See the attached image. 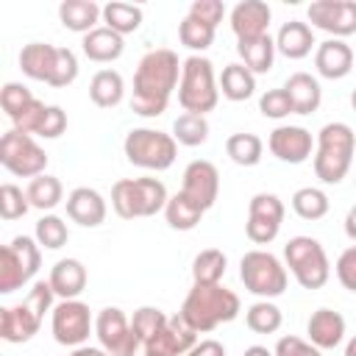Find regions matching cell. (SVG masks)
I'll use <instances>...</instances> for the list:
<instances>
[{"label": "cell", "instance_id": "ab89813d", "mask_svg": "<svg viewBox=\"0 0 356 356\" xmlns=\"http://www.w3.org/2000/svg\"><path fill=\"white\" fill-rule=\"evenodd\" d=\"M214 31L217 28H211V25H206V22H200V19H195V17L186 14L181 19V25H178V39L195 56H203V50H209L211 42H214Z\"/></svg>", "mask_w": 356, "mask_h": 356}, {"label": "cell", "instance_id": "ffe728a7", "mask_svg": "<svg viewBox=\"0 0 356 356\" xmlns=\"http://www.w3.org/2000/svg\"><path fill=\"white\" fill-rule=\"evenodd\" d=\"M64 203H67V217L72 222H78L81 228H97V225H103L106 211H108L103 195L97 189H92V186H75L67 195Z\"/></svg>", "mask_w": 356, "mask_h": 356}, {"label": "cell", "instance_id": "816d5d0a", "mask_svg": "<svg viewBox=\"0 0 356 356\" xmlns=\"http://www.w3.org/2000/svg\"><path fill=\"white\" fill-rule=\"evenodd\" d=\"M64 131H67V111L61 106H47L44 120H42L36 136H42V139H58Z\"/></svg>", "mask_w": 356, "mask_h": 356}, {"label": "cell", "instance_id": "4fadbf2b", "mask_svg": "<svg viewBox=\"0 0 356 356\" xmlns=\"http://www.w3.org/2000/svg\"><path fill=\"white\" fill-rule=\"evenodd\" d=\"M53 339L67 348H81L95 331V317L83 300H61L50 312Z\"/></svg>", "mask_w": 356, "mask_h": 356}, {"label": "cell", "instance_id": "7402d4cb", "mask_svg": "<svg viewBox=\"0 0 356 356\" xmlns=\"http://www.w3.org/2000/svg\"><path fill=\"white\" fill-rule=\"evenodd\" d=\"M306 334H309V342L320 350H331L337 345H342L345 339V317L334 309H317L312 312L309 323H306Z\"/></svg>", "mask_w": 356, "mask_h": 356}, {"label": "cell", "instance_id": "c3c4849f", "mask_svg": "<svg viewBox=\"0 0 356 356\" xmlns=\"http://www.w3.org/2000/svg\"><path fill=\"white\" fill-rule=\"evenodd\" d=\"M334 273H337V281L348 289V292H356V245L345 248L334 264Z\"/></svg>", "mask_w": 356, "mask_h": 356}, {"label": "cell", "instance_id": "f5cc1de1", "mask_svg": "<svg viewBox=\"0 0 356 356\" xmlns=\"http://www.w3.org/2000/svg\"><path fill=\"white\" fill-rule=\"evenodd\" d=\"M186 356H225V348L217 339H200V342H195V348Z\"/></svg>", "mask_w": 356, "mask_h": 356}, {"label": "cell", "instance_id": "836d02e7", "mask_svg": "<svg viewBox=\"0 0 356 356\" xmlns=\"http://www.w3.org/2000/svg\"><path fill=\"white\" fill-rule=\"evenodd\" d=\"M225 267H228V256L217 248H206L192 259V281L203 286L220 284L225 275Z\"/></svg>", "mask_w": 356, "mask_h": 356}, {"label": "cell", "instance_id": "91938a15", "mask_svg": "<svg viewBox=\"0 0 356 356\" xmlns=\"http://www.w3.org/2000/svg\"><path fill=\"white\" fill-rule=\"evenodd\" d=\"M142 356H156V353H145V350H142Z\"/></svg>", "mask_w": 356, "mask_h": 356}, {"label": "cell", "instance_id": "d6a6232c", "mask_svg": "<svg viewBox=\"0 0 356 356\" xmlns=\"http://www.w3.org/2000/svg\"><path fill=\"white\" fill-rule=\"evenodd\" d=\"M203 214L206 211L197 203H192L186 195H181V192L170 195V200L164 206V220H167V225L172 231H192L203 220Z\"/></svg>", "mask_w": 356, "mask_h": 356}, {"label": "cell", "instance_id": "4dcf8cb0", "mask_svg": "<svg viewBox=\"0 0 356 356\" xmlns=\"http://www.w3.org/2000/svg\"><path fill=\"white\" fill-rule=\"evenodd\" d=\"M220 92H222L225 100L242 103V100L253 97V92H256V75L242 61L225 64L222 67V75H220Z\"/></svg>", "mask_w": 356, "mask_h": 356}, {"label": "cell", "instance_id": "603a6c76", "mask_svg": "<svg viewBox=\"0 0 356 356\" xmlns=\"http://www.w3.org/2000/svg\"><path fill=\"white\" fill-rule=\"evenodd\" d=\"M314 44H317V42H314V31H312V25L303 22V19H289V22H284V25L278 28V33H275V50H278L281 56L292 58V61L306 58Z\"/></svg>", "mask_w": 356, "mask_h": 356}, {"label": "cell", "instance_id": "f1b7e54d", "mask_svg": "<svg viewBox=\"0 0 356 356\" xmlns=\"http://www.w3.org/2000/svg\"><path fill=\"white\" fill-rule=\"evenodd\" d=\"M236 53L242 58V64L253 72V75H264L273 70L275 64V39L267 33V36H259V39H248V42H236Z\"/></svg>", "mask_w": 356, "mask_h": 356}, {"label": "cell", "instance_id": "9c48e42d", "mask_svg": "<svg viewBox=\"0 0 356 356\" xmlns=\"http://www.w3.org/2000/svg\"><path fill=\"white\" fill-rule=\"evenodd\" d=\"M239 278L245 289L261 300H273L284 295L289 284L286 264H281V259L270 250H248L239 259Z\"/></svg>", "mask_w": 356, "mask_h": 356}, {"label": "cell", "instance_id": "e575fe53", "mask_svg": "<svg viewBox=\"0 0 356 356\" xmlns=\"http://www.w3.org/2000/svg\"><path fill=\"white\" fill-rule=\"evenodd\" d=\"M225 153L234 164L239 167H256L261 161V153H264V142L256 136V134H248V131H239V134H231L225 139Z\"/></svg>", "mask_w": 356, "mask_h": 356}, {"label": "cell", "instance_id": "8d00e7d4", "mask_svg": "<svg viewBox=\"0 0 356 356\" xmlns=\"http://www.w3.org/2000/svg\"><path fill=\"white\" fill-rule=\"evenodd\" d=\"M331 209V200L328 195L320 189V186H300L295 195H292V211L300 217V220H323Z\"/></svg>", "mask_w": 356, "mask_h": 356}, {"label": "cell", "instance_id": "9f6ffc18", "mask_svg": "<svg viewBox=\"0 0 356 356\" xmlns=\"http://www.w3.org/2000/svg\"><path fill=\"white\" fill-rule=\"evenodd\" d=\"M245 356H275V353L267 350L264 345H250V348H245Z\"/></svg>", "mask_w": 356, "mask_h": 356}, {"label": "cell", "instance_id": "f35d334b", "mask_svg": "<svg viewBox=\"0 0 356 356\" xmlns=\"http://www.w3.org/2000/svg\"><path fill=\"white\" fill-rule=\"evenodd\" d=\"M172 136L184 147H197L209 139V120L200 114H178L172 122Z\"/></svg>", "mask_w": 356, "mask_h": 356}, {"label": "cell", "instance_id": "7dc6e473", "mask_svg": "<svg viewBox=\"0 0 356 356\" xmlns=\"http://www.w3.org/2000/svg\"><path fill=\"white\" fill-rule=\"evenodd\" d=\"M44 111H47V106L36 97L25 111H19V114L11 120V128H14V131H19V134H31V136H33V134L39 131L42 120H44Z\"/></svg>", "mask_w": 356, "mask_h": 356}, {"label": "cell", "instance_id": "7bdbcfd3", "mask_svg": "<svg viewBox=\"0 0 356 356\" xmlns=\"http://www.w3.org/2000/svg\"><path fill=\"white\" fill-rule=\"evenodd\" d=\"M33 100H36L33 92H31L28 86L17 83V81L3 83V89H0V106H3V111L8 114V120H14L19 111H25Z\"/></svg>", "mask_w": 356, "mask_h": 356}, {"label": "cell", "instance_id": "6f0895ef", "mask_svg": "<svg viewBox=\"0 0 356 356\" xmlns=\"http://www.w3.org/2000/svg\"><path fill=\"white\" fill-rule=\"evenodd\" d=\"M345 356H356V337L348 339V345H345Z\"/></svg>", "mask_w": 356, "mask_h": 356}, {"label": "cell", "instance_id": "8992f818", "mask_svg": "<svg viewBox=\"0 0 356 356\" xmlns=\"http://www.w3.org/2000/svg\"><path fill=\"white\" fill-rule=\"evenodd\" d=\"M170 195L159 178H120L111 186V209L122 220L153 217L164 211Z\"/></svg>", "mask_w": 356, "mask_h": 356}, {"label": "cell", "instance_id": "7c38bea8", "mask_svg": "<svg viewBox=\"0 0 356 356\" xmlns=\"http://www.w3.org/2000/svg\"><path fill=\"white\" fill-rule=\"evenodd\" d=\"M95 337L108 356H136V350L142 348L139 337L131 328V320L125 317L120 306H106L97 312Z\"/></svg>", "mask_w": 356, "mask_h": 356}, {"label": "cell", "instance_id": "ee69618b", "mask_svg": "<svg viewBox=\"0 0 356 356\" xmlns=\"http://www.w3.org/2000/svg\"><path fill=\"white\" fill-rule=\"evenodd\" d=\"M31 209L28 195L17 184H3L0 186V217L3 220H19Z\"/></svg>", "mask_w": 356, "mask_h": 356}, {"label": "cell", "instance_id": "52a82bcc", "mask_svg": "<svg viewBox=\"0 0 356 356\" xmlns=\"http://www.w3.org/2000/svg\"><path fill=\"white\" fill-rule=\"evenodd\" d=\"M125 159L139 170L164 172L172 167L178 156V142L172 134L156 131V128H131L122 142Z\"/></svg>", "mask_w": 356, "mask_h": 356}, {"label": "cell", "instance_id": "60d3db41", "mask_svg": "<svg viewBox=\"0 0 356 356\" xmlns=\"http://www.w3.org/2000/svg\"><path fill=\"white\" fill-rule=\"evenodd\" d=\"M33 239H36L42 248H47V250H58V248L67 245L70 228H67V222H64L58 214H42V217L36 220Z\"/></svg>", "mask_w": 356, "mask_h": 356}, {"label": "cell", "instance_id": "d4e9b609", "mask_svg": "<svg viewBox=\"0 0 356 356\" xmlns=\"http://www.w3.org/2000/svg\"><path fill=\"white\" fill-rule=\"evenodd\" d=\"M284 89L289 95V103H292L295 114H314L320 108V103H323L320 81L312 72H292L286 78Z\"/></svg>", "mask_w": 356, "mask_h": 356}, {"label": "cell", "instance_id": "277c9868", "mask_svg": "<svg viewBox=\"0 0 356 356\" xmlns=\"http://www.w3.org/2000/svg\"><path fill=\"white\" fill-rule=\"evenodd\" d=\"M53 298L56 292L50 281H36L25 295V300H19L17 306L0 309V337L11 345L28 342L39 331L44 312H53Z\"/></svg>", "mask_w": 356, "mask_h": 356}, {"label": "cell", "instance_id": "db71d44e", "mask_svg": "<svg viewBox=\"0 0 356 356\" xmlns=\"http://www.w3.org/2000/svg\"><path fill=\"white\" fill-rule=\"evenodd\" d=\"M345 234H348V239L356 242V206H350L345 214Z\"/></svg>", "mask_w": 356, "mask_h": 356}, {"label": "cell", "instance_id": "2e32d148", "mask_svg": "<svg viewBox=\"0 0 356 356\" xmlns=\"http://www.w3.org/2000/svg\"><path fill=\"white\" fill-rule=\"evenodd\" d=\"M181 195H186L192 203H197L203 211H209L217 203L220 195V172L211 161L206 159H195L186 164L184 178H181Z\"/></svg>", "mask_w": 356, "mask_h": 356}, {"label": "cell", "instance_id": "ac0fdd59", "mask_svg": "<svg viewBox=\"0 0 356 356\" xmlns=\"http://www.w3.org/2000/svg\"><path fill=\"white\" fill-rule=\"evenodd\" d=\"M195 342H197V331L181 314H175L142 350L156 356H186L195 348Z\"/></svg>", "mask_w": 356, "mask_h": 356}, {"label": "cell", "instance_id": "681fc988", "mask_svg": "<svg viewBox=\"0 0 356 356\" xmlns=\"http://www.w3.org/2000/svg\"><path fill=\"white\" fill-rule=\"evenodd\" d=\"M273 353H275V356H323L320 348H314L309 339H300V337H295V334L281 337V339L275 342V350H273Z\"/></svg>", "mask_w": 356, "mask_h": 356}, {"label": "cell", "instance_id": "5b68a950", "mask_svg": "<svg viewBox=\"0 0 356 356\" xmlns=\"http://www.w3.org/2000/svg\"><path fill=\"white\" fill-rule=\"evenodd\" d=\"M220 100V81L214 78V64L206 56H186L181 64V83H178V103L186 114L206 117L214 111Z\"/></svg>", "mask_w": 356, "mask_h": 356}, {"label": "cell", "instance_id": "e0dca14e", "mask_svg": "<svg viewBox=\"0 0 356 356\" xmlns=\"http://www.w3.org/2000/svg\"><path fill=\"white\" fill-rule=\"evenodd\" d=\"M267 147L284 164H303L314 150V136L303 125H278L270 131Z\"/></svg>", "mask_w": 356, "mask_h": 356}, {"label": "cell", "instance_id": "44dd1931", "mask_svg": "<svg viewBox=\"0 0 356 356\" xmlns=\"http://www.w3.org/2000/svg\"><path fill=\"white\" fill-rule=\"evenodd\" d=\"M314 70L328 81H339L353 70V50L342 39H325L314 50Z\"/></svg>", "mask_w": 356, "mask_h": 356}, {"label": "cell", "instance_id": "f907efd6", "mask_svg": "<svg viewBox=\"0 0 356 356\" xmlns=\"http://www.w3.org/2000/svg\"><path fill=\"white\" fill-rule=\"evenodd\" d=\"M186 14L200 19V22H206V25H211V28H217L222 22V17H225V6L220 0H195Z\"/></svg>", "mask_w": 356, "mask_h": 356}, {"label": "cell", "instance_id": "5bb4252c", "mask_svg": "<svg viewBox=\"0 0 356 356\" xmlns=\"http://www.w3.org/2000/svg\"><path fill=\"white\" fill-rule=\"evenodd\" d=\"M284 203L278 195L273 192H256L248 203V222H245V234L253 245H270L281 225H284Z\"/></svg>", "mask_w": 356, "mask_h": 356}, {"label": "cell", "instance_id": "b9f144b4", "mask_svg": "<svg viewBox=\"0 0 356 356\" xmlns=\"http://www.w3.org/2000/svg\"><path fill=\"white\" fill-rule=\"evenodd\" d=\"M167 314L161 312V309H156V306H142V309H136L134 312V317H131V328H134V334L139 337V342H142V348L167 325Z\"/></svg>", "mask_w": 356, "mask_h": 356}, {"label": "cell", "instance_id": "680465c9", "mask_svg": "<svg viewBox=\"0 0 356 356\" xmlns=\"http://www.w3.org/2000/svg\"><path fill=\"white\" fill-rule=\"evenodd\" d=\"M350 106H353V111H356V89L350 92Z\"/></svg>", "mask_w": 356, "mask_h": 356}, {"label": "cell", "instance_id": "9a60e30c", "mask_svg": "<svg viewBox=\"0 0 356 356\" xmlns=\"http://www.w3.org/2000/svg\"><path fill=\"white\" fill-rule=\"evenodd\" d=\"M312 28L325 31L331 39L356 33V0H314L306 8Z\"/></svg>", "mask_w": 356, "mask_h": 356}, {"label": "cell", "instance_id": "484cf974", "mask_svg": "<svg viewBox=\"0 0 356 356\" xmlns=\"http://www.w3.org/2000/svg\"><path fill=\"white\" fill-rule=\"evenodd\" d=\"M56 56H58V47L56 44H47V42H31L19 50V70L33 78V81H44L50 83L53 78V70H56Z\"/></svg>", "mask_w": 356, "mask_h": 356}, {"label": "cell", "instance_id": "1f68e13d", "mask_svg": "<svg viewBox=\"0 0 356 356\" xmlns=\"http://www.w3.org/2000/svg\"><path fill=\"white\" fill-rule=\"evenodd\" d=\"M25 195H28V200H31V209L50 211V209H56V206L64 200V186H61V181H58L56 175L42 172V175H36V178L28 181Z\"/></svg>", "mask_w": 356, "mask_h": 356}, {"label": "cell", "instance_id": "f6af8a7d", "mask_svg": "<svg viewBox=\"0 0 356 356\" xmlns=\"http://www.w3.org/2000/svg\"><path fill=\"white\" fill-rule=\"evenodd\" d=\"M259 111H261L264 117H270V120H284V117L295 114V111H292V103H289V95H286L284 86H281V89H267V92L259 97Z\"/></svg>", "mask_w": 356, "mask_h": 356}, {"label": "cell", "instance_id": "bcb514c9", "mask_svg": "<svg viewBox=\"0 0 356 356\" xmlns=\"http://www.w3.org/2000/svg\"><path fill=\"white\" fill-rule=\"evenodd\" d=\"M75 78H78V58H75V53H72L70 47H58V56H56V70H53L50 86L64 89V86H70Z\"/></svg>", "mask_w": 356, "mask_h": 356}, {"label": "cell", "instance_id": "d6986e66", "mask_svg": "<svg viewBox=\"0 0 356 356\" xmlns=\"http://www.w3.org/2000/svg\"><path fill=\"white\" fill-rule=\"evenodd\" d=\"M228 19H231V31H234L236 42H248V39L267 36L273 11L261 0H242V3H236L231 8V17Z\"/></svg>", "mask_w": 356, "mask_h": 356}, {"label": "cell", "instance_id": "cb8c5ba5", "mask_svg": "<svg viewBox=\"0 0 356 356\" xmlns=\"http://www.w3.org/2000/svg\"><path fill=\"white\" fill-rule=\"evenodd\" d=\"M50 286L56 298L61 300H78V295L86 289V267L78 259H58L50 267Z\"/></svg>", "mask_w": 356, "mask_h": 356}, {"label": "cell", "instance_id": "ba28073f", "mask_svg": "<svg viewBox=\"0 0 356 356\" xmlns=\"http://www.w3.org/2000/svg\"><path fill=\"white\" fill-rule=\"evenodd\" d=\"M284 264L303 289H320L331 278V261L314 236H292L284 245Z\"/></svg>", "mask_w": 356, "mask_h": 356}, {"label": "cell", "instance_id": "11a10c76", "mask_svg": "<svg viewBox=\"0 0 356 356\" xmlns=\"http://www.w3.org/2000/svg\"><path fill=\"white\" fill-rule=\"evenodd\" d=\"M70 356H108L103 348H92V345H81V348H75Z\"/></svg>", "mask_w": 356, "mask_h": 356}, {"label": "cell", "instance_id": "d590c367", "mask_svg": "<svg viewBox=\"0 0 356 356\" xmlns=\"http://www.w3.org/2000/svg\"><path fill=\"white\" fill-rule=\"evenodd\" d=\"M103 22H106V28H111L120 36L134 33L142 25V8L134 6V3H122V0L106 3L103 6Z\"/></svg>", "mask_w": 356, "mask_h": 356}, {"label": "cell", "instance_id": "8fae6325", "mask_svg": "<svg viewBox=\"0 0 356 356\" xmlns=\"http://www.w3.org/2000/svg\"><path fill=\"white\" fill-rule=\"evenodd\" d=\"M0 164L17 178H36L47 167V153L31 134L6 131L0 139Z\"/></svg>", "mask_w": 356, "mask_h": 356}, {"label": "cell", "instance_id": "6da1fadb", "mask_svg": "<svg viewBox=\"0 0 356 356\" xmlns=\"http://www.w3.org/2000/svg\"><path fill=\"white\" fill-rule=\"evenodd\" d=\"M181 64L178 53L170 47L147 50L134 72V95L131 111L139 117H161L172 97V89L181 83Z\"/></svg>", "mask_w": 356, "mask_h": 356}, {"label": "cell", "instance_id": "4316f807", "mask_svg": "<svg viewBox=\"0 0 356 356\" xmlns=\"http://www.w3.org/2000/svg\"><path fill=\"white\" fill-rule=\"evenodd\" d=\"M58 19L67 31L86 36L89 31L100 28L97 22L103 19V6H97L95 0H64L58 6Z\"/></svg>", "mask_w": 356, "mask_h": 356}, {"label": "cell", "instance_id": "74e56055", "mask_svg": "<svg viewBox=\"0 0 356 356\" xmlns=\"http://www.w3.org/2000/svg\"><path fill=\"white\" fill-rule=\"evenodd\" d=\"M281 323H284V314L273 300H256L245 312V325L253 334H275Z\"/></svg>", "mask_w": 356, "mask_h": 356}, {"label": "cell", "instance_id": "f546056e", "mask_svg": "<svg viewBox=\"0 0 356 356\" xmlns=\"http://www.w3.org/2000/svg\"><path fill=\"white\" fill-rule=\"evenodd\" d=\"M125 95V81L117 70H97L89 81V100L97 108H114L122 103Z\"/></svg>", "mask_w": 356, "mask_h": 356}, {"label": "cell", "instance_id": "3957f363", "mask_svg": "<svg viewBox=\"0 0 356 356\" xmlns=\"http://www.w3.org/2000/svg\"><path fill=\"white\" fill-rule=\"evenodd\" d=\"M356 134L348 122H325L314 139V175L323 184H339L353 164Z\"/></svg>", "mask_w": 356, "mask_h": 356}, {"label": "cell", "instance_id": "7a4b0ae2", "mask_svg": "<svg viewBox=\"0 0 356 356\" xmlns=\"http://www.w3.org/2000/svg\"><path fill=\"white\" fill-rule=\"evenodd\" d=\"M242 312V300L234 289L222 286V284H192L189 295L181 303V317L197 331V334H209L222 323L236 320V314Z\"/></svg>", "mask_w": 356, "mask_h": 356}, {"label": "cell", "instance_id": "83f0119b", "mask_svg": "<svg viewBox=\"0 0 356 356\" xmlns=\"http://www.w3.org/2000/svg\"><path fill=\"white\" fill-rule=\"evenodd\" d=\"M81 50L89 61H97V64H108V61H117L125 50V39L120 33H114L111 28L100 25L95 31H89L81 42Z\"/></svg>", "mask_w": 356, "mask_h": 356}, {"label": "cell", "instance_id": "30bf717a", "mask_svg": "<svg viewBox=\"0 0 356 356\" xmlns=\"http://www.w3.org/2000/svg\"><path fill=\"white\" fill-rule=\"evenodd\" d=\"M39 264H42V245L25 234L14 236L0 250V292L11 295L22 289L39 273Z\"/></svg>", "mask_w": 356, "mask_h": 356}]
</instances>
